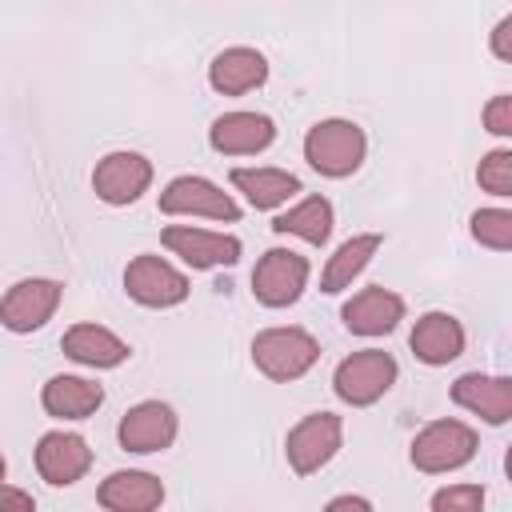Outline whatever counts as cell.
<instances>
[{"label": "cell", "mask_w": 512, "mask_h": 512, "mask_svg": "<svg viewBox=\"0 0 512 512\" xmlns=\"http://www.w3.org/2000/svg\"><path fill=\"white\" fill-rule=\"evenodd\" d=\"M320 360V344L312 332L288 324V328H264L252 336V364L276 380V384H292L304 372H312V364Z\"/></svg>", "instance_id": "cell-2"}, {"label": "cell", "mask_w": 512, "mask_h": 512, "mask_svg": "<svg viewBox=\"0 0 512 512\" xmlns=\"http://www.w3.org/2000/svg\"><path fill=\"white\" fill-rule=\"evenodd\" d=\"M508 36H512V16H500L496 20V28H492V56L496 60H512V44H508Z\"/></svg>", "instance_id": "cell-30"}, {"label": "cell", "mask_w": 512, "mask_h": 512, "mask_svg": "<svg viewBox=\"0 0 512 512\" xmlns=\"http://www.w3.org/2000/svg\"><path fill=\"white\" fill-rule=\"evenodd\" d=\"M308 260L292 248H268L252 268V296L264 308H288L308 288Z\"/></svg>", "instance_id": "cell-7"}, {"label": "cell", "mask_w": 512, "mask_h": 512, "mask_svg": "<svg viewBox=\"0 0 512 512\" xmlns=\"http://www.w3.org/2000/svg\"><path fill=\"white\" fill-rule=\"evenodd\" d=\"M96 504L108 512H152L164 504V484L152 472L124 468V472H112L108 480H100Z\"/></svg>", "instance_id": "cell-19"}, {"label": "cell", "mask_w": 512, "mask_h": 512, "mask_svg": "<svg viewBox=\"0 0 512 512\" xmlns=\"http://www.w3.org/2000/svg\"><path fill=\"white\" fill-rule=\"evenodd\" d=\"M404 296L384 288V284H372V288H360L344 308H340V320L352 336H388L396 332V324L404 320Z\"/></svg>", "instance_id": "cell-14"}, {"label": "cell", "mask_w": 512, "mask_h": 512, "mask_svg": "<svg viewBox=\"0 0 512 512\" xmlns=\"http://www.w3.org/2000/svg\"><path fill=\"white\" fill-rule=\"evenodd\" d=\"M124 292L144 308H176L188 300V276L164 256H132L124 268Z\"/></svg>", "instance_id": "cell-8"}, {"label": "cell", "mask_w": 512, "mask_h": 512, "mask_svg": "<svg viewBox=\"0 0 512 512\" xmlns=\"http://www.w3.org/2000/svg\"><path fill=\"white\" fill-rule=\"evenodd\" d=\"M472 240L492 248V252H508L512 248V212L508 208H476L472 212Z\"/></svg>", "instance_id": "cell-25"}, {"label": "cell", "mask_w": 512, "mask_h": 512, "mask_svg": "<svg viewBox=\"0 0 512 512\" xmlns=\"http://www.w3.org/2000/svg\"><path fill=\"white\" fill-rule=\"evenodd\" d=\"M40 404L52 420H88L100 404H104V388L88 376H52L44 388H40Z\"/></svg>", "instance_id": "cell-21"}, {"label": "cell", "mask_w": 512, "mask_h": 512, "mask_svg": "<svg viewBox=\"0 0 512 512\" xmlns=\"http://www.w3.org/2000/svg\"><path fill=\"white\" fill-rule=\"evenodd\" d=\"M4 472H8V460H4V452H0V480H4Z\"/></svg>", "instance_id": "cell-32"}, {"label": "cell", "mask_w": 512, "mask_h": 512, "mask_svg": "<svg viewBox=\"0 0 512 512\" xmlns=\"http://www.w3.org/2000/svg\"><path fill=\"white\" fill-rule=\"evenodd\" d=\"M88 468H92V448H88L84 436L56 428V432H44L36 440V472H40L44 484L68 488V484L84 480Z\"/></svg>", "instance_id": "cell-13"}, {"label": "cell", "mask_w": 512, "mask_h": 512, "mask_svg": "<svg viewBox=\"0 0 512 512\" xmlns=\"http://www.w3.org/2000/svg\"><path fill=\"white\" fill-rule=\"evenodd\" d=\"M464 324L452 316V312H424L416 324H412V336H408V348L420 364L428 368H444L452 364L460 352H464Z\"/></svg>", "instance_id": "cell-17"}, {"label": "cell", "mask_w": 512, "mask_h": 512, "mask_svg": "<svg viewBox=\"0 0 512 512\" xmlns=\"http://www.w3.org/2000/svg\"><path fill=\"white\" fill-rule=\"evenodd\" d=\"M364 156H368V136L356 120L328 116V120H316L304 136V160L328 180L352 176L364 164Z\"/></svg>", "instance_id": "cell-1"}, {"label": "cell", "mask_w": 512, "mask_h": 512, "mask_svg": "<svg viewBox=\"0 0 512 512\" xmlns=\"http://www.w3.org/2000/svg\"><path fill=\"white\" fill-rule=\"evenodd\" d=\"M232 188L244 192V200L256 212H272L300 192V180L284 168H232Z\"/></svg>", "instance_id": "cell-23"}, {"label": "cell", "mask_w": 512, "mask_h": 512, "mask_svg": "<svg viewBox=\"0 0 512 512\" xmlns=\"http://www.w3.org/2000/svg\"><path fill=\"white\" fill-rule=\"evenodd\" d=\"M344 444V424L336 412H312L304 416L300 424L288 428L284 436V456H288V468L296 476H312L320 472L324 464H332V456L340 452Z\"/></svg>", "instance_id": "cell-5"}, {"label": "cell", "mask_w": 512, "mask_h": 512, "mask_svg": "<svg viewBox=\"0 0 512 512\" xmlns=\"http://www.w3.org/2000/svg\"><path fill=\"white\" fill-rule=\"evenodd\" d=\"M332 224H336V212L324 196H304L296 200L292 208H284L276 220H272V232L276 236H300L304 244H328L332 236Z\"/></svg>", "instance_id": "cell-24"}, {"label": "cell", "mask_w": 512, "mask_h": 512, "mask_svg": "<svg viewBox=\"0 0 512 512\" xmlns=\"http://www.w3.org/2000/svg\"><path fill=\"white\" fill-rule=\"evenodd\" d=\"M452 404L480 416L484 424H508L512 420V380L488 376V372H464L452 384Z\"/></svg>", "instance_id": "cell-16"}, {"label": "cell", "mask_w": 512, "mask_h": 512, "mask_svg": "<svg viewBox=\"0 0 512 512\" xmlns=\"http://www.w3.org/2000/svg\"><path fill=\"white\" fill-rule=\"evenodd\" d=\"M396 376H400V364H396L392 352H384V348H360V352H352V356H344L336 364L332 392L344 404H352V408H368V404H376L396 384Z\"/></svg>", "instance_id": "cell-4"}, {"label": "cell", "mask_w": 512, "mask_h": 512, "mask_svg": "<svg viewBox=\"0 0 512 512\" xmlns=\"http://www.w3.org/2000/svg\"><path fill=\"white\" fill-rule=\"evenodd\" d=\"M160 212L164 216H204V220H220V224H236L240 220V204L212 180L204 176H176L164 184L160 192Z\"/></svg>", "instance_id": "cell-9"}, {"label": "cell", "mask_w": 512, "mask_h": 512, "mask_svg": "<svg viewBox=\"0 0 512 512\" xmlns=\"http://www.w3.org/2000/svg\"><path fill=\"white\" fill-rule=\"evenodd\" d=\"M272 140H276L272 116H264V112H244V108L216 116L212 128H208V144H212L220 156H256V152H264Z\"/></svg>", "instance_id": "cell-15"}, {"label": "cell", "mask_w": 512, "mask_h": 512, "mask_svg": "<svg viewBox=\"0 0 512 512\" xmlns=\"http://www.w3.org/2000/svg\"><path fill=\"white\" fill-rule=\"evenodd\" d=\"M436 512H480L484 508V488L480 484H448L432 496Z\"/></svg>", "instance_id": "cell-27"}, {"label": "cell", "mask_w": 512, "mask_h": 512, "mask_svg": "<svg viewBox=\"0 0 512 512\" xmlns=\"http://www.w3.org/2000/svg\"><path fill=\"white\" fill-rule=\"evenodd\" d=\"M32 512L36 508V500H32V492H20V488H12V484H4L0 480V512Z\"/></svg>", "instance_id": "cell-29"}, {"label": "cell", "mask_w": 512, "mask_h": 512, "mask_svg": "<svg viewBox=\"0 0 512 512\" xmlns=\"http://www.w3.org/2000/svg\"><path fill=\"white\" fill-rule=\"evenodd\" d=\"M60 348L68 360H76L84 368H120L132 356V348L104 324H72L60 336Z\"/></svg>", "instance_id": "cell-20"}, {"label": "cell", "mask_w": 512, "mask_h": 512, "mask_svg": "<svg viewBox=\"0 0 512 512\" xmlns=\"http://www.w3.org/2000/svg\"><path fill=\"white\" fill-rule=\"evenodd\" d=\"M152 184V160L140 156V152H108L96 160L92 168V192L112 204V208H124V204H136Z\"/></svg>", "instance_id": "cell-11"}, {"label": "cell", "mask_w": 512, "mask_h": 512, "mask_svg": "<svg viewBox=\"0 0 512 512\" xmlns=\"http://www.w3.org/2000/svg\"><path fill=\"white\" fill-rule=\"evenodd\" d=\"M176 432H180V420H176L172 404H164V400H140V404H132V408L120 416L116 440H120L124 452L152 456V452L172 448Z\"/></svg>", "instance_id": "cell-12"}, {"label": "cell", "mask_w": 512, "mask_h": 512, "mask_svg": "<svg viewBox=\"0 0 512 512\" xmlns=\"http://www.w3.org/2000/svg\"><path fill=\"white\" fill-rule=\"evenodd\" d=\"M60 296H64V284L60 280H48V276H28V280H16L4 296H0V324L16 336H28V332H40L56 308H60Z\"/></svg>", "instance_id": "cell-6"}, {"label": "cell", "mask_w": 512, "mask_h": 512, "mask_svg": "<svg viewBox=\"0 0 512 512\" xmlns=\"http://www.w3.org/2000/svg\"><path fill=\"white\" fill-rule=\"evenodd\" d=\"M264 80H268V60H264V52H256L248 44H232V48L216 52L208 64V84L220 96H244V92L260 88Z\"/></svg>", "instance_id": "cell-18"}, {"label": "cell", "mask_w": 512, "mask_h": 512, "mask_svg": "<svg viewBox=\"0 0 512 512\" xmlns=\"http://www.w3.org/2000/svg\"><path fill=\"white\" fill-rule=\"evenodd\" d=\"M476 180H480L484 192L508 200V196H512V152H508V148H492L488 156H480Z\"/></svg>", "instance_id": "cell-26"}, {"label": "cell", "mask_w": 512, "mask_h": 512, "mask_svg": "<svg viewBox=\"0 0 512 512\" xmlns=\"http://www.w3.org/2000/svg\"><path fill=\"white\" fill-rule=\"evenodd\" d=\"M160 244L180 256L188 268L204 272V268H232L244 252L240 236L232 232H212V228H192V224H168L160 232Z\"/></svg>", "instance_id": "cell-10"}, {"label": "cell", "mask_w": 512, "mask_h": 512, "mask_svg": "<svg viewBox=\"0 0 512 512\" xmlns=\"http://www.w3.org/2000/svg\"><path fill=\"white\" fill-rule=\"evenodd\" d=\"M480 116H484V128H488L492 136H512V96H508V92L492 96Z\"/></svg>", "instance_id": "cell-28"}, {"label": "cell", "mask_w": 512, "mask_h": 512, "mask_svg": "<svg viewBox=\"0 0 512 512\" xmlns=\"http://www.w3.org/2000/svg\"><path fill=\"white\" fill-rule=\"evenodd\" d=\"M476 428L464 424V420H432L416 432L412 448H408V460L416 472H428V476H444V472H456L464 468L472 456H476Z\"/></svg>", "instance_id": "cell-3"}, {"label": "cell", "mask_w": 512, "mask_h": 512, "mask_svg": "<svg viewBox=\"0 0 512 512\" xmlns=\"http://www.w3.org/2000/svg\"><path fill=\"white\" fill-rule=\"evenodd\" d=\"M380 244H384V236H380V232L348 236V240L328 256V264H324V272H320V292L336 296V292L352 288V280L372 264V256L380 252Z\"/></svg>", "instance_id": "cell-22"}, {"label": "cell", "mask_w": 512, "mask_h": 512, "mask_svg": "<svg viewBox=\"0 0 512 512\" xmlns=\"http://www.w3.org/2000/svg\"><path fill=\"white\" fill-rule=\"evenodd\" d=\"M328 508H332V512H340V508H360V512H368L372 500H364V496H332Z\"/></svg>", "instance_id": "cell-31"}]
</instances>
